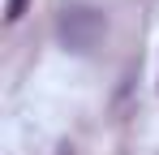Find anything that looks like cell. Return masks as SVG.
Instances as JSON below:
<instances>
[{
    "instance_id": "cell-1",
    "label": "cell",
    "mask_w": 159,
    "mask_h": 155,
    "mask_svg": "<svg viewBox=\"0 0 159 155\" xmlns=\"http://www.w3.org/2000/svg\"><path fill=\"white\" fill-rule=\"evenodd\" d=\"M60 35H65V43H69V48L90 52V48H95V39L103 35V17H99L95 9L73 4V9H65V13H60Z\"/></svg>"
},
{
    "instance_id": "cell-2",
    "label": "cell",
    "mask_w": 159,
    "mask_h": 155,
    "mask_svg": "<svg viewBox=\"0 0 159 155\" xmlns=\"http://www.w3.org/2000/svg\"><path fill=\"white\" fill-rule=\"evenodd\" d=\"M26 4L30 0H9V4H4V22H17V17L26 13Z\"/></svg>"
}]
</instances>
